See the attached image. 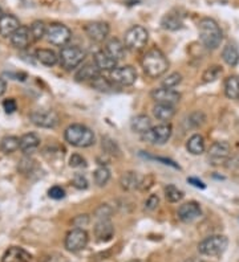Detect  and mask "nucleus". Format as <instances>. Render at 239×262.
Listing matches in <instances>:
<instances>
[{"label":"nucleus","instance_id":"nucleus-40","mask_svg":"<svg viewBox=\"0 0 239 262\" xmlns=\"http://www.w3.org/2000/svg\"><path fill=\"white\" fill-rule=\"evenodd\" d=\"M181 81H182V76H181L178 72H174L163 79L162 86L167 88V89H172V88L178 86V85L181 83Z\"/></svg>","mask_w":239,"mask_h":262},{"label":"nucleus","instance_id":"nucleus-18","mask_svg":"<svg viewBox=\"0 0 239 262\" xmlns=\"http://www.w3.org/2000/svg\"><path fill=\"white\" fill-rule=\"evenodd\" d=\"M19 27H20V23L15 15L7 14L0 18V35L4 37H11Z\"/></svg>","mask_w":239,"mask_h":262},{"label":"nucleus","instance_id":"nucleus-53","mask_svg":"<svg viewBox=\"0 0 239 262\" xmlns=\"http://www.w3.org/2000/svg\"><path fill=\"white\" fill-rule=\"evenodd\" d=\"M129 262H141V261H137V259H135V261H129Z\"/></svg>","mask_w":239,"mask_h":262},{"label":"nucleus","instance_id":"nucleus-45","mask_svg":"<svg viewBox=\"0 0 239 262\" xmlns=\"http://www.w3.org/2000/svg\"><path fill=\"white\" fill-rule=\"evenodd\" d=\"M159 205V197L157 195H149V197L145 200V209L154 210Z\"/></svg>","mask_w":239,"mask_h":262},{"label":"nucleus","instance_id":"nucleus-7","mask_svg":"<svg viewBox=\"0 0 239 262\" xmlns=\"http://www.w3.org/2000/svg\"><path fill=\"white\" fill-rule=\"evenodd\" d=\"M47 40L56 47H65L72 37V32L66 25L53 23L47 28Z\"/></svg>","mask_w":239,"mask_h":262},{"label":"nucleus","instance_id":"nucleus-4","mask_svg":"<svg viewBox=\"0 0 239 262\" xmlns=\"http://www.w3.org/2000/svg\"><path fill=\"white\" fill-rule=\"evenodd\" d=\"M227 246H229V238L222 235H214L204 238L203 241L199 242L198 250L203 255L217 257V255L223 254Z\"/></svg>","mask_w":239,"mask_h":262},{"label":"nucleus","instance_id":"nucleus-20","mask_svg":"<svg viewBox=\"0 0 239 262\" xmlns=\"http://www.w3.org/2000/svg\"><path fill=\"white\" fill-rule=\"evenodd\" d=\"M98 76H100V69L96 66L94 62H92V64H85L81 68H79V70L75 74V78L79 82H85V81H90L92 82Z\"/></svg>","mask_w":239,"mask_h":262},{"label":"nucleus","instance_id":"nucleus-5","mask_svg":"<svg viewBox=\"0 0 239 262\" xmlns=\"http://www.w3.org/2000/svg\"><path fill=\"white\" fill-rule=\"evenodd\" d=\"M85 51L76 47V45H72V47H62L61 52L59 55V61L61 64V66L66 70L76 69L77 66L81 65V62L85 60Z\"/></svg>","mask_w":239,"mask_h":262},{"label":"nucleus","instance_id":"nucleus-6","mask_svg":"<svg viewBox=\"0 0 239 262\" xmlns=\"http://www.w3.org/2000/svg\"><path fill=\"white\" fill-rule=\"evenodd\" d=\"M148 40H149V32L146 31V28L142 25H133L125 33L124 44L126 49L140 51L148 44Z\"/></svg>","mask_w":239,"mask_h":262},{"label":"nucleus","instance_id":"nucleus-51","mask_svg":"<svg viewBox=\"0 0 239 262\" xmlns=\"http://www.w3.org/2000/svg\"><path fill=\"white\" fill-rule=\"evenodd\" d=\"M6 90H7V82L3 78H0V97L6 93Z\"/></svg>","mask_w":239,"mask_h":262},{"label":"nucleus","instance_id":"nucleus-21","mask_svg":"<svg viewBox=\"0 0 239 262\" xmlns=\"http://www.w3.org/2000/svg\"><path fill=\"white\" fill-rule=\"evenodd\" d=\"M142 182V176L134 171H128L124 172L120 178V184H121L122 190L125 191H134L140 188Z\"/></svg>","mask_w":239,"mask_h":262},{"label":"nucleus","instance_id":"nucleus-24","mask_svg":"<svg viewBox=\"0 0 239 262\" xmlns=\"http://www.w3.org/2000/svg\"><path fill=\"white\" fill-rule=\"evenodd\" d=\"M31 261V255L25 252L24 249L18 248V246H12L4 253L2 262H29Z\"/></svg>","mask_w":239,"mask_h":262},{"label":"nucleus","instance_id":"nucleus-11","mask_svg":"<svg viewBox=\"0 0 239 262\" xmlns=\"http://www.w3.org/2000/svg\"><path fill=\"white\" fill-rule=\"evenodd\" d=\"M88 241H89V237H88L87 231L80 229V228H75L66 235L64 245H65V249L68 252L76 253L83 250L88 245Z\"/></svg>","mask_w":239,"mask_h":262},{"label":"nucleus","instance_id":"nucleus-12","mask_svg":"<svg viewBox=\"0 0 239 262\" xmlns=\"http://www.w3.org/2000/svg\"><path fill=\"white\" fill-rule=\"evenodd\" d=\"M32 123L43 128H55L59 124V115L52 110H36L29 115Z\"/></svg>","mask_w":239,"mask_h":262},{"label":"nucleus","instance_id":"nucleus-8","mask_svg":"<svg viewBox=\"0 0 239 262\" xmlns=\"http://www.w3.org/2000/svg\"><path fill=\"white\" fill-rule=\"evenodd\" d=\"M109 79L112 83L118 86H132L137 81V70L132 65H125L116 68L109 74Z\"/></svg>","mask_w":239,"mask_h":262},{"label":"nucleus","instance_id":"nucleus-2","mask_svg":"<svg viewBox=\"0 0 239 262\" xmlns=\"http://www.w3.org/2000/svg\"><path fill=\"white\" fill-rule=\"evenodd\" d=\"M198 31H199V40H201L202 45L210 51L218 48L223 40V33H222L218 23L210 18L202 19L198 23Z\"/></svg>","mask_w":239,"mask_h":262},{"label":"nucleus","instance_id":"nucleus-39","mask_svg":"<svg viewBox=\"0 0 239 262\" xmlns=\"http://www.w3.org/2000/svg\"><path fill=\"white\" fill-rule=\"evenodd\" d=\"M204 121H206V115L202 111H194L187 118V123L190 124L191 127H199L204 123Z\"/></svg>","mask_w":239,"mask_h":262},{"label":"nucleus","instance_id":"nucleus-46","mask_svg":"<svg viewBox=\"0 0 239 262\" xmlns=\"http://www.w3.org/2000/svg\"><path fill=\"white\" fill-rule=\"evenodd\" d=\"M89 216L88 214H79L75 220H73V225L76 228H80L83 229V227H87L89 225Z\"/></svg>","mask_w":239,"mask_h":262},{"label":"nucleus","instance_id":"nucleus-25","mask_svg":"<svg viewBox=\"0 0 239 262\" xmlns=\"http://www.w3.org/2000/svg\"><path fill=\"white\" fill-rule=\"evenodd\" d=\"M153 115H154L158 121L163 122V123H167V122L172 121L174 115H176V109H174V106H172V105L157 104L156 106L153 107Z\"/></svg>","mask_w":239,"mask_h":262},{"label":"nucleus","instance_id":"nucleus-23","mask_svg":"<svg viewBox=\"0 0 239 262\" xmlns=\"http://www.w3.org/2000/svg\"><path fill=\"white\" fill-rule=\"evenodd\" d=\"M105 52L109 56H112L115 60H121L125 57V53H126V47L122 41H120L118 38L113 37L111 40H108L107 44H105Z\"/></svg>","mask_w":239,"mask_h":262},{"label":"nucleus","instance_id":"nucleus-49","mask_svg":"<svg viewBox=\"0 0 239 262\" xmlns=\"http://www.w3.org/2000/svg\"><path fill=\"white\" fill-rule=\"evenodd\" d=\"M153 183H154V176L153 175H148L146 178H142L141 186H140L139 190H141L142 192H145V191H148L153 186Z\"/></svg>","mask_w":239,"mask_h":262},{"label":"nucleus","instance_id":"nucleus-44","mask_svg":"<svg viewBox=\"0 0 239 262\" xmlns=\"http://www.w3.org/2000/svg\"><path fill=\"white\" fill-rule=\"evenodd\" d=\"M48 196L53 199V200H61L65 196V191L60 186H53L52 188H49Z\"/></svg>","mask_w":239,"mask_h":262},{"label":"nucleus","instance_id":"nucleus-3","mask_svg":"<svg viewBox=\"0 0 239 262\" xmlns=\"http://www.w3.org/2000/svg\"><path fill=\"white\" fill-rule=\"evenodd\" d=\"M64 138L70 145L75 146V147H80V149L90 147L96 142L93 131L87 127L85 124L80 123H73L68 126L65 133H64Z\"/></svg>","mask_w":239,"mask_h":262},{"label":"nucleus","instance_id":"nucleus-19","mask_svg":"<svg viewBox=\"0 0 239 262\" xmlns=\"http://www.w3.org/2000/svg\"><path fill=\"white\" fill-rule=\"evenodd\" d=\"M93 61L100 70L104 72H112L113 69L117 68V60H115L112 56L108 55L105 51H98L96 52L93 57Z\"/></svg>","mask_w":239,"mask_h":262},{"label":"nucleus","instance_id":"nucleus-36","mask_svg":"<svg viewBox=\"0 0 239 262\" xmlns=\"http://www.w3.org/2000/svg\"><path fill=\"white\" fill-rule=\"evenodd\" d=\"M29 28H31L32 37H33L35 41H38V40H42V38L47 35V28L48 27H47L43 21L36 20L32 23V25Z\"/></svg>","mask_w":239,"mask_h":262},{"label":"nucleus","instance_id":"nucleus-14","mask_svg":"<svg viewBox=\"0 0 239 262\" xmlns=\"http://www.w3.org/2000/svg\"><path fill=\"white\" fill-rule=\"evenodd\" d=\"M150 97L156 101L157 104H165V105H176L181 101V93L176 92L173 89H167V88H158V89H153Z\"/></svg>","mask_w":239,"mask_h":262},{"label":"nucleus","instance_id":"nucleus-47","mask_svg":"<svg viewBox=\"0 0 239 262\" xmlns=\"http://www.w3.org/2000/svg\"><path fill=\"white\" fill-rule=\"evenodd\" d=\"M3 109L6 110L7 114H12L14 111H16L18 109V105H16V101L14 98H7V100L3 101Z\"/></svg>","mask_w":239,"mask_h":262},{"label":"nucleus","instance_id":"nucleus-41","mask_svg":"<svg viewBox=\"0 0 239 262\" xmlns=\"http://www.w3.org/2000/svg\"><path fill=\"white\" fill-rule=\"evenodd\" d=\"M70 166L72 168H85L87 167V160L80 154H72L70 158Z\"/></svg>","mask_w":239,"mask_h":262},{"label":"nucleus","instance_id":"nucleus-9","mask_svg":"<svg viewBox=\"0 0 239 262\" xmlns=\"http://www.w3.org/2000/svg\"><path fill=\"white\" fill-rule=\"evenodd\" d=\"M173 134V128L170 123H162L158 126L150 128L149 131H146L145 134H142V139L146 142H149L152 145L162 146L165 145L170 139Z\"/></svg>","mask_w":239,"mask_h":262},{"label":"nucleus","instance_id":"nucleus-37","mask_svg":"<svg viewBox=\"0 0 239 262\" xmlns=\"http://www.w3.org/2000/svg\"><path fill=\"white\" fill-rule=\"evenodd\" d=\"M103 150H104L107 154H109V155H113V156L120 155V149H118L116 141L108 138V137H104V138H103Z\"/></svg>","mask_w":239,"mask_h":262},{"label":"nucleus","instance_id":"nucleus-29","mask_svg":"<svg viewBox=\"0 0 239 262\" xmlns=\"http://www.w3.org/2000/svg\"><path fill=\"white\" fill-rule=\"evenodd\" d=\"M35 56L38 61L45 66H55L59 61L57 55L51 49H38Z\"/></svg>","mask_w":239,"mask_h":262},{"label":"nucleus","instance_id":"nucleus-10","mask_svg":"<svg viewBox=\"0 0 239 262\" xmlns=\"http://www.w3.org/2000/svg\"><path fill=\"white\" fill-rule=\"evenodd\" d=\"M230 154H231V147H230L229 142H214L209 149L208 160L213 166H219V164H223L229 159Z\"/></svg>","mask_w":239,"mask_h":262},{"label":"nucleus","instance_id":"nucleus-32","mask_svg":"<svg viewBox=\"0 0 239 262\" xmlns=\"http://www.w3.org/2000/svg\"><path fill=\"white\" fill-rule=\"evenodd\" d=\"M20 149V139L18 137H6V138L2 139V143H0V150L4 152V154H12V152L18 151Z\"/></svg>","mask_w":239,"mask_h":262},{"label":"nucleus","instance_id":"nucleus-34","mask_svg":"<svg viewBox=\"0 0 239 262\" xmlns=\"http://www.w3.org/2000/svg\"><path fill=\"white\" fill-rule=\"evenodd\" d=\"M93 179L98 187H105L111 180V171L107 167H98L93 172Z\"/></svg>","mask_w":239,"mask_h":262},{"label":"nucleus","instance_id":"nucleus-48","mask_svg":"<svg viewBox=\"0 0 239 262\" xmlns=\"http://www.w3.org/2000/svg\"><path fill=\"white\" fill-rule=\"evenodd\" d=\"M141 155L145 156V158H148V159H153V160H158V162H161L162 164H166V166L173 167V168L180 169V166H178V164H176L173 160H170V159H167V158H159V156L157 158V156H149V155H145V154H141Z\"/></svg>","mask_w":239,"mask_h":262},{"label":"nucleus","instance_id":"nucleus-16","mask_svg":"<svg viewBox=\"0 0 239 262\" xmlns=\"http://www.w3.org/2000/svg\"><path fill=\"white\" fill-rule=\"evenodd\" d=\"M11 44L14 45L15 48L25 49L28 45L31 44L33 37H32L31 28L27 25H20L16 31L11 36Z\"/></svg>","mask_w":239,"mask_h":262},{"label":"nucleus","instance_id":"nucleus-22","mask_svg":"<svg viewBox=\"0 0 239 262\" xmlns=\"http://www.w3.org/2000/svg\"><path fill=\"white\" fill-rule=\"evenodd\" d=\"M40 146V137L35 133H28L20 138V150L24 154H33Z\"/></svg>","mask_w":239,"mask_h":262},{"label":"nucleus","instance_id":"nucleus-17","mask_svg":"<svg viewBox=\"0 0 239 262\" xmlns=\"http://www.w3.org/2000/svg\"><path fill=\"white\" fill-rule=\"evenodd\" d=\"M94 236L98 241L107 242L115 236V227L112 224L111 219H100L94 225Z\"/></svg>","mask_w":239,"mask_h":262},{"label":"nucleus","instance_id":"nucleus-26","mask_svg":"<svg viewBox=\"0 0 239 262\" xmlns=\"http://www.w3.org/2000/svg\"><path fill=\"white\" fill-rule=\"evenodd\" d=\"M186 149L191 155H202L206 150L203 137L201 134L191 135L186 143Z\"/></svg>","mask_w":239,"mask_h":262},{"label":"nucleus","instance_id":"nucleus-52","mask_svg":"<svg viewBox=\"0 0 239 262\" xmlns=\"http://www.w3.org/2000/svg\"><path fill=\"white\" fill-rule=\"evenodd\" d=\"M3 11H2V8H0V18H2V16H3Z\"/></svg>","mask_w":239,"mask_h":262},{"label":"nucleus","instance_id":"nucleus-13","mask_svg":"<svg viewBox=\"0 0 239 262\" xmlns=\"http://www.w3.org/2000/svg\"><path fill=\"white\" fill-rule=\"evenodd\" d=\"M84 31H85L88 37L93 40L94 42H103L109 35L111 28L104 21H93V23L85 25Z\"/></svg>","mask_w":239,"mask_h":262},{"label":"nucleus","instance_id":"nucleus-28","mask_svg":"<svg viewBox=\"0 0 239 262\" xmlns=\"http://www.w3.org/2000/svg\"><path fill=\"white\" fill-rule=\"evenodd\" d=\"M130 127L134 133L137 134H145L146 131H149L150 128L153 127L152 126V121H150V118L148 115H137L132 119V123H130Z\"/></svg>","mask_w":239,"mask_h":262},{"label":"nucleus","instance_id":"nucleus-30","mask_svg":"<svg viewBox=\"0 0 239 262\" xmlns=\"http://www.w3.org/2000/svg\"><path fill=\"white\" fill-rule=\"evenodd\" d=\"M222 60L229 66H236L239 62V52L234 44H227L222 51Z\"/></svg>","mask_w":239,"mask_h":262},{"label":"nucleus","instance_id":"nucleus-35","mask_svg":"<svg viewBox=\"0 0 239 262\" xmlns=\"http://www.w3.org/2000/svg\"><path fill=\"white\" fill-rule=\"evenodd\" d=\"M222 74V68L219 65H213L210 68L204 70L203 74H202V81L204 83L214 82L215 79H218L219 76Z\"/></svg>","mask_w":239,"mask_h":262},{"label":"nucleus","instance_id":"nucleus-50","mask_svg":"<svg viewBox=\"0 0 239 262\" xmlns=\"http://www.w3.org/2000/svg\"><path fill=\"white\" fill-rule=\"evenodd\" d=\"M187 183H190L191 186L197 187V188H201V190L206 188V184L203 182H201V180L195 179V178H187Z\"/></svg>","mask_w":239,"mask_h":262},{"label":"nucleus","instance_id":"nucleus-43","mask_svg":"<svg viewBox=\"0 0 239 262\" xmlns=\"http://www.w3.org/2000/svg\"><path fill=\"white\" fill-rule=\"evenodd\" d=\"M72 183L77 190H87L88 188V180L83 173H76V175L73 176Z\"/></svg>","mask_w":239,"mask_h":262},{"label":"nucleus","instance_id":"nucleus-42","mask_svg":"<svg viewBox=\"0 0 239 262\" xmlns=\"http://www.w3.org/2000/svg\"><path fill=\"white\" fill-rule=\"evenodd\" d=\"M112 212H113V210H112V208L109 207V205L103 204V205H100V207L96 209L94 214H96V219H97V220H100V219H111Z\"/></svg>","mask_w":239,"mask_h":262},{"label":"nucleus","instance_id":"nucleus-33","mask_svg":"<svg viewBox=\"0 0 239 262\" xmlns=\"http://www.w3.org/2000/svg\"><path fill=\"white\" fill-rule=\"evenodd\" d=\"M165 197L170 203H178L184 199V192L174 184H167L165 187Z\"/></svg>","mask_w":239,"mask_h":262},{"label":"nucleus","instance_id":"nucleus-31","mask_svg":"<svg viewBox=\"0 0 239 262\" xmlns=\"http://www.w3.org/2000/svg\"><path fill=\"white\" fill-rule=\"evenodd\" d=\"M225 94L229 100H238L239 98V78L235 76H230L225 81Z\"/></svg>","mask_w":239,"mask_h":262},{"label":"nucleus","instance_id":"nucleus-15","mask_svg":"<svg viewBox=\"0 0 239 262\" xmlns=\"http://www.w3.org/2000/svg\"><path fill=\"white\" fill-rule=\"evenodd\" d=\"M178 219L184 223H193L202 214V209L199 203L197 201H187L178 208Z\"/></svg>","mask_w":239,"mask_h":262},{"label":"nucleus","instance_id":"nucleus-38","mask_svg":"<svg viewBox=\"0 0 239 262\" xmlns=\"http://www.w3.org/2000/svg\"><path fill=\"white\" fill-rule=\"evenodd\" d=\"M92 86L94 88V89L100 90V92H109V90L112 89V82L111 79L105 78V77L103 76H98L97 78H94L93 81H92Z\"/></svg>","mask_w":239,"mask_h":262},{"label":"nucleus","instance_id":"nucleus-27","mask_svg":"<svg viewBox=\"0 0 239 262\" xmlns=\"http://www.w3.org/2000/svg\"><path fill=\"white\" fill-rule=\"evenodd\" d=\"M182 25H184L182 18H181L180 15L173 14V12L166 14L162 18V20H161V27L163 29H166V31H178V29L182 28Z\"/></svg>","mask_w":239,"mask_h":262},{"label":"nucleus","instance_id":"nucleus-1","mask_svg":"<svg viewBox=\"0 0 239 262\" xmlns=\"http://www.w3.org/2000/svg\"><path fill=\"white\" fill-rule=\"evenodd\" d=\"M141 66L146 76L157 78V77L162 76L163 73H166L167 68H169V61L162 51H159L158 48H152L142 57Z\"/></svg>","mask_w":239,"mask_h":262}]
</instances>
